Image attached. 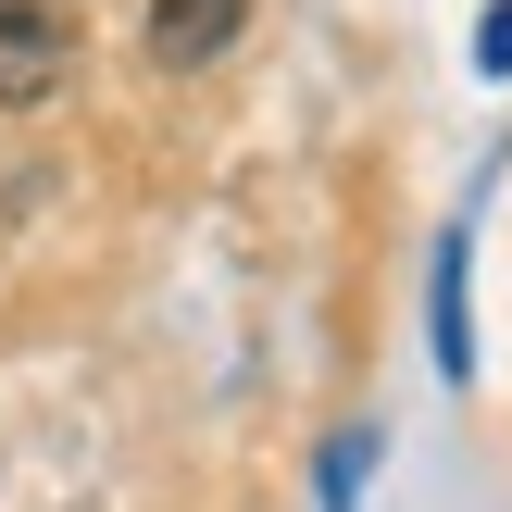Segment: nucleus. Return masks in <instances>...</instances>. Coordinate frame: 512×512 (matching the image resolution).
<instances>
[{
	"instance_id": "obj_1",
	"label": "nucleus",
	"mask_w": 512,
	"mask_h": 512,
	"mask_svg": "<svg viewBox=\"0 0 512 512\" xmlns=\"http://www.w3.org/2000/svg\"><path fill=\"white\" fill-rule=\"evenodd\" d=\"M63 75H75V25H63V0H0V113H38Z\"/></svg>"
},
{
	"instance_id": "obj_2",
	"label": "nucleus",
	"mask_w": 512,
	"mask_h": 512,
	"mask_svg": "<svg viewBox=\"0 0 512 512\" xmlns=\"http://www.w3.org/2000/svg\"><path fill=\"white\" fill-rule=\"evenodd\" d=\"M238 25H250V0H150V63L200 75L213 50H238Z\"/></svg>"
},
{
	"instance_id": "obj_3",
	"label": "nucleus",
	"mask_w": 512,
	"mask_h": 512,
	"mask_svg": "<svg viewBox=\"0 0 512 512\" xmlns=\"http://www.w3.org/2000/svg\"><path fill=\"white\" fill-rule=\"evenodd\" d=\"M438 363L463 375L475 350H463V250H438Z\"/></svg>"
},
{
	"instance_id": "obj_4",
	"label": "nucleus",
	"mask_w": 512,
	"mask_h": 512,
	"mask_svg": "<svg viewBox=\"0 0 512 512\" xmlns=\"http://www.w3.org/2000/svg\"><path fill=\"white\" fill-rule=\"evenodd\" d=\"M475 63H488V75H512V0H488V38H475Z\"/></svg>"
}]
</instances>
